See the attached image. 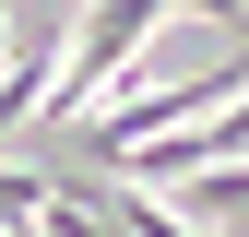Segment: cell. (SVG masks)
Instances as JSON below:
<instances>
[{"label":"cell","mask_w":249,"mask_h":237,"mask_svg":"<svg viewBox=\"0 0 249 237\" xmlns=\"http://www.w3.org/2000/svg\"><path fill=\"white\" fill-rule=\"evenodd\" d=\"M178 0H83V24H71V59H59V95H48V118H95V83L107 71H131L142 59V36L166 24Z\"/></svg>","instance_id":"1"},{"label":"cell","mask_w":249,"mask_h":237,"mask_svg":"<svg viewBox=\"0 0 249 237\" xmlns=\"http://www.w3.org/2000/svg\"><path fill=\"white\" fill-rule=\"evenodd\" d=\"M48 214H59V190H48V178H36V166H0V237H36Z\"/></svg>","instance_id":"2"}]
</instances>
